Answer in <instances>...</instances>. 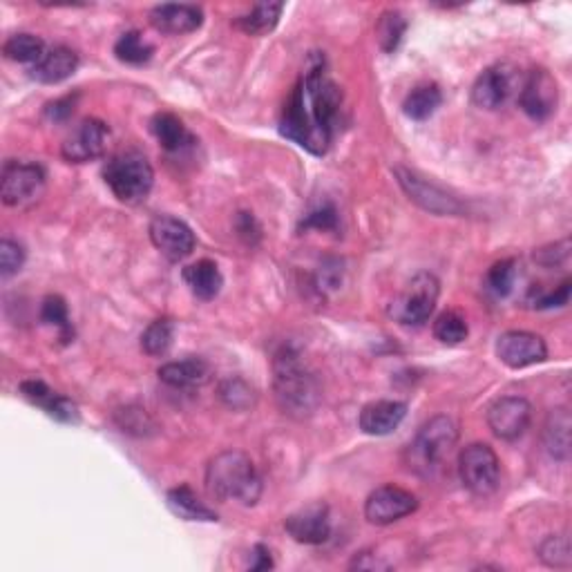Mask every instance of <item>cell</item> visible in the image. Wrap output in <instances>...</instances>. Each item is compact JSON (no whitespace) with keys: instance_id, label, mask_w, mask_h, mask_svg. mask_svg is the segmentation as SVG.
I'll return each instance as SVG.
<instances>
[{"instance_id":"obj_1","label":"cell","mask_w":572,"mask_h":572,"mask_svg":"<svg viewBox=\"0 0 572 572\" xmlns=\"http://www.w3.org/2000/svg\"><path fill=\"white\" fill-rule=\"evenodd\" d=\"M342 94L324 72V61L304 72L284 103L280 135L311 155L324 157L331 148Z\"/></svg>"},{"instance_id":"obj_2","label":"cell","mask_w":572,"mask_h":572,"mask_svg":"<svg viewBox=\"0 0 572 572\" xmlns=\"http://www.w3.org/2000/svg\"><path fill=\"white\" fill-rule=\"evenodd\" d=\"M273 389L282 412L293 418L311 416L320 403L316 378L293 347H282L273 358Z\"/></svg>"},{"instance_id":"obj_3","label":"cell","mask_w":572,"mask_h":572,"mask_svg":"<svg viewBox=\"0 0 572 572\" xmlns=\"http://www.w3.org/2000/svg\"><path fill=\"white\" fill-rule=\"evenodd\" d=\"M206 490L219 501L255 505L262 497V479L249 454L226 450L206 467Z\"/></svg>"},{"instance_id":"obj_4","label":"cell","mask_w":572,"mask_h":572,"mask_svg":"<svg viewBox=\"0 0 572 572\" xmlns=\"http://www.w3.org/2000/svg\"><path fill=\"white\" fill-rule=\"evenodd\" d=\"M459 443V423L452 416H434L418 429L412 445L407 447V465L421 476H432L450 459Z\"/></svg>"},{"instance_id":"obj_5","label":"cell","mask_w":572,"mask_h":572,"mask_svg":"<svg viewBox=\"0 0 572 572\" xmlns=\"http://www.w3.org/2000/svg\"><path fill=\"white\" fill-rule=\"evenodd\" d=\"M103 179L119 202L141 204L146 202L152 186H155V170L143 152L121 150L108 159L106 168H103Z\"/></svg>"},{"instance_id":"obj_6","label":"cell","mask_w":572,"mask_h":572,"mask_svg":"<svg viewBox=\"0 0 572 572\" xmlns=\"http://www.w3.org/2000/svg\"><path fill=\"white\" fill-rule=\"evenodd\" d=\"M438 295H441V282L436 275L427 271L416 273L389 304V316L407 327H418L434 313Z\"/></svg>"},{"instance_id":"obj_7","label":"cell","mask_w":572,"mask_h":572,"mask_svg":"<svg viewBox=\"0 0 572 572\" xmlns=\"http://www.w3.org/2000/svg\"><path fill=\"white\" fill-rule=\"evenodd\" d=\"M459 476L476 497H490L501 481V463L497 452L485 443H472L459 454Z\"/></svg>"},{"instance_id":"obj_8","label":"cell","mask_w":572,"mask_h":572,"mask_svg":"<svg viewBox=\"0 0 572 572\" xmlns=\"http://www.w3.org/2000/svg\"><path fill=\"white\" fill-rule=\"evenodd\" d=\"M45 190V170L27 161H7L0 181V197L12 208H25L34 204Z\"/></svg>"},{"instance_id":"obj_9","label":"cell","mask_w":572,"mask_h":572,"mask_svg":"<svg viewBox=\"0 0 572 572\" xmlns=\"http://www.w3.org/2000/svg\"><path fill=\"white\" fill-rule=\"evenodd\" d=\"M396 179H398L400 188L405 190V195L412 199L414 204L421 206L423 211L432 213V215H461L463 213V204L459 202V199L452 197L441 186L427 181L425 177L412 173V170L396 168Z\"/></svg>"},{"instance_id":"obj_10","label":"cell","mask_w":572,"mask_h":572,"mask_svg":"<svg viewBox=\"0 0 572 572\" xmlns=\"http://www.w3.org/2000/svg\"><path fill=\"white\" fill-rule=\"evenodd\" d=\"M416 508V494L405 488H398V485H383V488L374 490L367 497L365 517L369 523H374V526H392V523L416 512Z\"/></svg>"},{"instance_id":"obj_11","label":"cell","mask_w":572,"mask_h":572,"mask_svg":"<svg viewBox=\"0 0 572 572\" xmlns=\"http://www.w3.org/2000/svg\"><path fill=\"white\" fill-rule=\"evenodd\" d=\"M150 240L170 262H181L195 251V233L186 222L173 215H157L150 222Z\"/></svg>"},{"instance_id":"obj_12","label":"cell","mask_w":572,"mask_h":572,"mask_svg":"<svg viewBox=\"0 0 572 572\" xmlns=\"http://www.w3.org/2000/svg\"><path fill=\"white\" fill-rule=\"evenodd\" d=\"M532 421V405L521 396H503L488 409V425L501 441H517L528 432Z\"/></svg>"},{"instance_id":"obj_13","label":"cell","mask_w":572,"mask_h":572,"mask_svg":"<svg viewBox=\"0 0 572 572\" xmlns=\"http://www.w3.org/2000/svg\"><path fill=\"white\" fill-rule=\"evenodd\" d=\"M559 85L548 70H532L519 92V106L535 121H546L557 110Z\"/></svg>"},{"instance_id":"obj_14","label":"cell","mask_w":572,"mask_h":572,"mask_svg":"<svg viewBox=\"0 0 572 572\" xmlns=\"http://www.w3.org/2000/svg\"><path fill=\"white\" fill-rule=\"evenodd\" d=\"M110 128L99 119L81 121L72 135L63 141L61 155L70 164H88L99 159L108 148Z\"/></svg>"},{"instance_id":"obj_15","label":"cell","mask_w":572,"mask_h":572,"mask_svg":"<svg viewBox=\"0 0 572 572\" xmlns=\"http://www.w3.org/2000/svg\"><path fill=\"white\" fill-rule=\"evenodd\" d=\"M497 358L510 369H526L548 358L541 336L530 331H505L497 340Z\"/></svg>"},{"instance_id":"obj_16","label":"cell","mask_w":572,"mask_h":572,"mask_svg":"<svg viewBox=\"0 0 572 572\" xmlns=\"http://www.w3.org/2000/svg\"><path fill=\"white\" fill-rule=\"evenodd\" d=\"M514 83H517V70L508 63H499L483 70L472 88L474 106L483 110L501 108L512 97Z\"/></svg>"},{"instance_id":"obj_17","label":"cell","mask_w":572,"mask_h":572,"mask_svg":"<svg viewBox=\"0 0 572 572\" xmlns=\"http://www.w3.org/2000/svg\"><path fill=\"white\" fill-rule=\"evenodd\" d=\"M284 528L289 535L304 543V546H320L331 537V517L324 503H311L307 508L293 512L286 517Z\"/></svg>"},{"instance_id":"obj_18","label":"cell","mask_w":572,"mask_h":572,"mask_svg":"<svg viewBox=\"0 0 572 572\" xmlns=\"http://www.w3.org/2000/svg\"><path fill=\"white\" fill-rule=\"evenodd\" d=\"M204 12L197 5L166 3L150 9V25L161 34H190L202 27Z\"/></svg>"},{"instance_id":"obj_19","label":"cell","mask_w":572,"mask_h":572,"mask_svg":"<svg viewBox=\"0 0 572 572\" xmlns=\"http://www.w3.org/2000/svg\"><path fill=\"white\" fill-rule=\"evenodd\" d=\"M21 394L30 400L32 405L41 407L47 416H52L59 423H76L79 421V409L72 403L70 398L52 392L43 380H23Z\"/></svg>"},{"instance_id":"obj_20","label":"cell","mask_w":572,"mask_h":572,"mask_svg":"<svg viewBox=\"0 0 572 572\" xmlns=\"http://www.w3.org/2000/svg\"><path fill=\"white\" fill-rule=\"evenodd\" d=\"M407 405L400 400H376L362 407L358 425L369 436H387L405 421Z\"/></svg>"},{"instance_id":"obj_21","label":"cell","mask_w":572,"mask_h":572,"mask_svg":"<svg viewBox=\"0 0 572 572\" xmlns=\"http://www.w3.org/2000/svg\"><path fill=\"white\" fill-rule=\"evenodd\" d=\"M76 68H79V54L65 45H56L45 52L41 61L32 65V79L45 85H56L70 79Z\"/></svg>"},{"instance_id":"obj_22","label":"cell","mask_w":572,"mask_h":572,"mask_svg":"<svg viewBox=\"0 0 572 572\" xmlns=\"http://www.w3.org/2000/svg\"><path fill=\"white\" fill-rule=\"evenodd\" d=\"M159 380L175 389H195L211 380V365L202 358H186L179 362H166L159 369Z\"/></svg>"},{"instance_id":"obj_23","label":"cell","mask_w":572,"mask_h":572,"mask_svg":"<svg viewBox=\"0 0 572 572\" xmlns=\"http://www.w3.org/2000/svg\"><path fill=\"white\" fill-rule=\"evenodd\" d=\"M152 135L157 137L159 146L166 152H184L195 146V137L190 135V130L184 126L177 114L173 112H159L150 123Z\"/></svg>"},{"instance_id":"obj_24","label":"cell","mask_w":572,"mask_h":572,"mask_svg":"<svg viewBox=\"0 0 572 572\" xmlns=\"http://www.w3.org/2000/svg\"><path fill=\"white\" fill-rule=\"evenodd\" d=\"M184 282L190 293L199 300H215L224 286V278L219 266L211 260H199L184 269Z\"/></svg>"},{"instance_id":"obj_25","label":"cell","mask_w":572,"mask_h":572,"mask_svg":"<svg viewBox=\"0 0 572 572\" xmlns=\"http://www.w3.org/2000/svg\"><path fill=\"white\" fill-rule=\"evenodd\" d=\"M166 503L173 514L184 521H217V514L197 497L193 488L179 485V488L168 490Z\"/></svg>"},{"instance_id":"obj_26","label":"cell","mask_w":572,"mask_h":572,"mask_svg":"<svg viewBox=\"0 0 572 572\" xmlns=\"http://www.w3.org/2000/svg\"><path fill=\"white\" fill-rule=\"evenodd\" d=\"M543 441L552 459L566 461L570 454V414L568 409H552L546 429H543Z\"/></svg>"},{"instance_id":"obj_27","label":"cell","mask_w":572,"mask_h":572,"mask_svg":"<svg viewBox=\"0 0 572 572\" xmlns=\"http://www.w3.org/2000/svg\"><path fill=\"white\" fill-rule=\"evenodd\" d=\"M441 103L443 94L438 90V85L425 83L407 94L403 101V112L405 117L412 121H427L438 108H441Z\"/></svg>"},{"instance_id":"obj_28","label":"cell","mask_w":572,"mask_h":572,"mask_svg":"<svg viewBox=\"0 0 572 572\" xmlns=\"http://www.w3.org/2000/svg\"><path fill=\"white\" fill-rule=\"evenodd\" d=\"M282 12H284L282 3H260L255 5L249 14L235 18V27L244 34L264 36L275 30V25L280 23Z\"/></svg>"},{"instance_id":"obj_29","label":"cell","mask_w":572,"mask_h":572,"mask_svg":"<svg viewBox=\"0 0 572 572\" xmlns=\"http://www.w3.org/2000/svg\"><path fill=\"white\" fill-rule=\"evenodd\" d=\"M3 54L9 61L36 65L45 56V43L34 34H14L5 41Z\"/></svg>"},{"instance_id":"obj_30","label":"cell","mask_w":572,"mask_h":572,"mask_svg":"<svg viewBox=\"0 0 572 572\" xmlns=\"http://www.w3.org/2000/svg\"><path fill=\"white\" fill-rule=\"evenodd\" d=\"M173 340H175V324H173V320L161 318V320L150 322L148 329L143 331L141 349L146 351L148 356L159 358V356L168 354L170 347H173Z\"/></svg>"},{"instance_id":"obj_31","label":"cell","mask_w":572,"mask_h":572,"mask_svg":"<svg viewBox=\"0 0 572 572\" xmlns=\"http://www.w3.org/2000/svg\"><path fill=\"white\" fill-rule=\"evenodd\" d=\"M152 52H155V47L143 38L141 32H135V30L121 34L119 41L114 43V54H117V59L123 63H130V65L148 63Z\"/></svg>"},{"instance_id":"obj_32","label":"cell","mask_w":572,"mask_h":572,"mask_svg":"<svg viewBox=\"0 0 572 572\" xmlns=\"http://www.w3.org/2000/svg\"><path fill=\"white\" fill-rule=\"evenodd\" d=\"M470 336V327H467V320L461 316L459 311H445L434 322V338L438 342H443L447 347H456Z\"/></svg>"},{"instance_id":"obj_33","label":"cell","mask_w":572,"mask_h":572,"mask_svg":"<svg viewBox=\"0 0 572 572\" xmlns=\"http://www.w3.org/2000/svg\"><path fill=\"white\" fill-rule=\"evenodd\" d=\"M405 32H407V21L403 18V14L396 12V9H389V12L380 16V21L376 25L378 43L387 54L398 50V45L403 43Z\"/></svg>"},{"instance_id":"obj_34","label":"cell","mask_w":572,"mask_h":572,"mask_svg":"<svg viewBox=\"0 0 572 572\" xmlns=\"http://www.w3.org/2000/svg\"><path fill=\"white\" fill-rule=\"evenodd\" d=\"M41 318L45 324H52V327L59 329L61 338L65 342H70L74 338L68 304H65L61 295H47V298L43 300V307H41Z\"/></svg>"},{"instance_id":"obj_35","label":"cell","mask_w":572,"mask_h":572,"mask_svg":"<svg viewBox=\"0 0 572 572\" xmlns=\"http://www.w3.org/2000/svg\"><path fill=\"white\" fill-rule=\"evenodd\" d=\"M219 398L226 407L235 409V412H244L255 405V392L253 387L242 378H231L219 387Z\"/></svg>"},{"instance_id":"obj_36","label":"cell","mask_w":572,"mask_h":572,"mask_svg":"<svg viewBox=\"0 0 572 572\" xmlns=\"http://www.w3.org/2000/svg\"><path fill=\"white\" fill-rule=\"evenodd\" d=\"M537 555L550 568H570V541L566 535L546 537L539 543Z\"/></svg>"},{"instance_id":"obj_37","label":"cell","mask_w":572,"mask_h":572,"mask_svg":"<svg viewBox=\"0 0 572 572\" xmlns=\"http://www.w3.org/2000/svg\"><path fill=\"white\" fill-rule=\"evenodd\" d=\"M517 260H501L497 264H492V269L488 271V289L499 295V298H505V295H510V291L514 289V282H517Z\"/></svg>"},{"instance_id":"obj_38","label":"cell","mask_w":572,"mask_h":572,"mask_svg":"<svg viewBox=\"0 0 572 572\" xmlns=\"http://www.w3.org/2000/svg\"><path fill=\"white\" fill-rule=\"evenodd\" d=\"M25 264V249L14 240L0 242V275L12 278L14 273L23 269Z\"/></svg>"},{"instance_id":"obj_39","label":"cell","mask_w":572,"mask_h":572,"mask_svg":"<svg viewBox=\"0 0 572 572\" xmlns=\"http://www.w3.org/2000/svg\"><path fill=\"white\" fill-rule=\"evenodd\" d=\"M338 226V213L336 208L331 204H322L318 208H313V211L302 219L300 228H316V231H333V228Z\"/></svg>"},{"instance_id":"obj_40","label":"cell","mask_w":572,"mask_h":572,"mask_svg":"<svg viewBox=\"0 0 572 572\" xmlns=\"http://www.w3.org/2000/svg\"><path fill=\"white\" fill-rule=\"evenodd\" d=\"M570 300V280L561 282L557 289L546 291V293H532L530 295V304L535 309H555V307H564Z\"/></svg>"},{"instance_id":"obj_41","label":"cell","mask_w":572,"mask_h":572,"mask_svg":"<svg viewBox=\"0 0 572 572\" xmlns=\"http://www.w3.org/2000/svg\"><path fill=\"white\" fill-rule=\"evenodd\" d=\"M342 282V262L336 260V257H329V260H324L318 271H316V284L322 293L338 289Z\"/></svg>"},{"instance_id":"obj_42","label":"cell","mask_w":572,"mask_h":572,"mask_svg":"<svg viewBox=\"0 0 572 572\" xmlns=\"http://www.w3.org/2000/svg\"><path fill=\"white\" fill-rule=\"evenodd\" d=\"M570 255V240H561L557 244H550V246H543V249L535 251V260L541 266H557V264H564Z\"/></svg>"},{"instance_id":"obj_43","label":"cell","mask_w":572,"mask_h":572,"mask_svg":"<svg viewBox=\"0 0 572 572\" xmlns=\"http://www.w3.org/2000/svg\"><path fill=\"white\" fill-rule=\"evenodd\" d=\"M76 94L72 97H63V99H56L54 103H50V106L45 108V114H47V119L54 121V123H63V121H68L72 117V112L76 108Z\"/></svg>"},{"instance_id":"obj_44","label":"cell","mask_w":572,"mask_h":572,"mask_svg":"<svg viewBox=\"0 0 572 572\" xmlns=\"http://www.w3.org/2000/svg\"><path fill=\"white\" fill-rule=\"evenodd\" d=\"M123 416V432H135V429H139V434H146V427L150 425V418L146 416V412H137V409H123L121 412Z\"/></svg>"},{"instance_id":"obj_45","label":"cell","mask_w":572,"mask_h":572,"mask_svg":"<svg viewBox=\"0 0 572 572\" xmlns=\"http://www.w3.org/2000/svg\"><path fill=\"white\" fill-rule=\"evenodd\" d=\"M237 231L242 237H246V242L255 244V240H260V226H257L255 217L251 213H240L237 217Z\"/></svg>"},{"instance_id":"obj_46","label":"cell","mask_w":572,"mask_h":572,"mask_svg":"<svg viewBox=\"0 0 572 572\" xmlns=\"http://www.w3.org/2000/svg\"><path fill=\"white\" fill-rule=\"evenodd\" d=\"M273 568V559L271 552L266 546H255L253 548V561H251V570H269Z\"/></svg>"}]
</instances>
